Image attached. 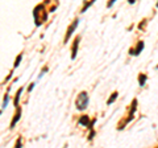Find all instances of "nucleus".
I'll return each mask as SVG.
<instances>
[{"mask_svg": "<svg viewBox=\"0 0 158 148\" xmlns=\"http://www.w3.org/2000/svg\"><path fill=\"white\" fill-rule=\"evenodd\" d=\"M88 101H90L88 99V94L86 91H82L77 98V108L81 111L86 110L87 106H88Z\"/></svg>", "mask_w": 158, "mask_h": 148, "instance_id": "obj_1", "label": "nucleus"}, {"mask_svg": "<svg viewBox=\"0 0 158 148\" xmlns=\"http://www.w3.org/2000/svg\"><path fill=\"white\" fill-rule=\"evenodd\" d=\"M78 24H79V19H77V20L75 21H74L73 24H71V25H70V28H69L67 29V33H66V38H65V40L67 41L69 40V38H70L71 37V34L74 33V31H75V29H77V27H78Z\"/></svg>", "mask_w": 158, "mask_h": 148, "instance_id": "obj_2", "label": "nucleus"}, {"mask_svg": "<svg viewBox=\"0 0 158 148\" xmlns=\"http://www.w3.org/2000/svg\"><path fill=\"white\" fill-rule=\"evenodd\" d=\"M144 46H145L144 41H140V42H138V45H137V48H136V49H132V48H131L129 53H131V54H133V56H138V54H140V53L142 52V49H144Z\"/></svg>", "mask_w": 158, "mask_h": 148, "instance_id": "obj_3", "label": "nucleus"}, {"mask_svg": "<svg viewBox=\"0 0 158 148\" xmlns=\"http://www.w3.org/2000/svg\"><path fill=\"white\" fill-rule=\"evenodd\" d=\"M79 41H81V37H77L75 38V41H74L73 44V60L77 57V52H78V45H79Z\"/></svg>", "mask_w": 158, "mask_h": 148, "instance_id": "obj_4", "label": "nucleus"}, {"mask_svg": "<svg viewBox=\"0 0 158 148\" xmlns=\"http://www.w3.org/2000/svg\"><path fill=\"white\" fill-rule=\"evenodd\" d=\"M79 124H81V126H88V124H90V116L83 115L81 119H79Z\"/></svg>", "mask_w": 158, "mask_h": 148, "instance_id": "obj_5", "label": "nucleus"}, {"mask_svg": "<svg viewBox=\"0 0 158 148\" xmlns=\"http://www.w3.org/2000/svg\"><path fill=\"white\" fill-rule=\"evenodd\" d=\"M146 80H148V76H146V74H140V76H138V83H140L141 86L145 85Z\"/></svg>", "mask_w": 158, "mask_h": 148, "instance_id": "obj_6", "label": "nucleus"}, {"mask_svg": "<svg viewBox=\"0 0 158 148\" xmlns=\"http://www.w3.org/2000/svg\"><path fill=\"white\" fill-rule=\"evenodd\" d=\"M117 97H118V93H113V94H112V97H110V98H108V101H107V105H111V103H113V102H115L116 99H117Z\"/></svg>", "mask_w": 158, "mask_h": 148, "instance_id": "obj_7", "label": "nucleus"}, {"mask_svg": "<svg viewBox=\"0 0 158 148\" xmlns=\"http://www.w3.org/2000/svg\"><path fill=\"white\" fill-rule=\"evenodd\" d=\"M115 2H116V0H110V2H108V4H107V7H108V8L112 7L113 4H115Z\"/></svg>", "mask_w": 158, "mask_h": 148, "instance_id": "obj_8", "label": "nucleus"}, {"mask_svg": "<svg viewBox=\"0 0 158 148\" xmlns=\"http://www.w3.org/2000/svg\"><path fill=\"white\" fill-rule=\"evenodd\" d=\"M128 2H129L131 4H133V3H135V0H128Z\"/></svg>", "mask_w": 158, "mask_h": 148, "instance_id": "obj_9", "label": "nucleus"}, {"mask_svg": "<svg viewBox=\"0 0 158 148\" xmlns=\"http://www.w3.org/2000/svg\"><path fill=\"white\" fill-rule=\"evenodd\" d=\"M157 8H158V3H157Z\"/></svg>", "mask_w": 158, "mask_h": 148, "instance_id": "obj_10", "label": "nucleus"}, {"mask_svg": "<svg viewBox=\"0 0 158 148\" xmlns=\"http://www.w3.org/2000/svg\"><path fill=\"white\" fill-rule=\"evenodd\" d=\"M85 2H87V0H85Z\"/></svg>", "mask_w": 158, "mask_h": 148, "instance_id": "obj_11", "label": "nucleus"}]
</instances>
